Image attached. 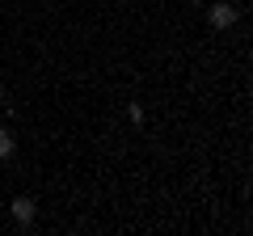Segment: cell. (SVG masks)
<instances>
[{
    "instance_id": "obj_1",
    "label": "cell",
    "mask_w": 253,
    "mask_h": 236,
    "mask_svg": "<svg viewBox=\"0 0 253 236\" xmlns=\"http://www.w3.org/2000/svg\"><path fill=\"white\" fill-rule=\"evenodd\" d=\"M236 21H241V9H236V4H228V0H215V4H211L207 0V26L211 30H232Z\"/></svg>"
},
{
    "instance_id": "obj_2",
    "label": "cell",
    "mask_w": 253,
    "mask_h": 236,
    "mask_svg": "<svg viewBox=\"0 0 253 236\" xmlns=\"http://www.w3.org/2000/svg\"><path fill=\"white\" fill-rule=\"evenodd\" d=\"M4 211H9V215L17 219V228H30V224H34V211H38V202L30 198V194H17L13 202H4Z\"/></svg>"
},
{
    "instance_id": "obj_3",
    "label": "cell",
    "mask_w": 253,
    "mask_h": 236,
    "mask_svg": "<svg viewBox=\"0 0 253 236\" xmlns=\"http://www.w3.org/2000/svg\"><path fill=\"white\" fill-rule=\"evenodd\" d=\"M13 148H17L13 131H9V127H0V160H9V156H13Z\"/></svg>"
},
{
    "instance_id": "obj_4",
    "label": "cell",
    "mask_w": 253,
    "mask_h": 236,
    "mask_svg": "<svg viewBox=\"0 0 253 236\" xmlns=\"http://www.w3.org/2000/svg\"><path fill=\"white\" fill-rule=\"evenodd\" d=\"M126 118H131V127H144V122H148V114H144V106H139V101H131V106H126Z\"/></svg>"
},
{
    "instance_id": "obj_5",
    "label": "cell",
    "mask_w": 253,
    "mask_h": 236,
    "mask_svg": "<svg viewBox=\"0 0 253 236\" xmlns=\"http://www.w3.org/2000/svg\"><path fill=\"white\" fill-rule=\"evenodd\" d=\"M186 4H207V0H186Z\"/></svg>"
},
{
    "instance_id": "obj_6",
    "label": "cell",
    "mask_w": 253,
    "mask_h": 236,
    "mask_svg": "<svg viewBox=\"0 0 253 236\" xmlns=\"http://www.w3.org/2000/svg\"><path fill=\"white\" fill-rule=\"evenodd\" d=\"M0 215H4V202H0Z\"/></svg>"
}]
</instances>
